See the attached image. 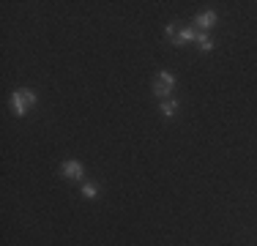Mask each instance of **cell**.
Listing matches in <instances>:
<instances>
[{
	"label": "cell",
	"instance_id": "6da1fadb",
	"mask_svg": "<svg viewBox=\"0 0 257 246\" xmlns=\"http://www.w3.org/2000/svg\"><path fill=\"white\" fill-rule=\"evenodd\" d=\"M11 107H14V112H17V118H25L28 115V96H25V90L22 88H17L14 93H11Z\"/></svg>",
	"mask_w": 257,
	"mask_h": 246
},
{
	"label": "cell",
	"instance_id": "7a4b0ae2",
	"mask_svg": "<svg viewBox=\"0 0 257 246\" xmlns=\"http://www.w3.org/2000/svg\"><path fill=\"white\" fill-rule=\"evenodd\" d=\"M60 172H63L66 178H74V181H82L85 167H82L79 162H74V159H69V162H63V167H60Z\"/></svg>",
	"mask_w": 257,
	"mask_h": 246
},
{
	"label": "cell",
	"instance_id": "3957f363",
	"mask_svg": "<svg viewBox=\"0 0 257 246\" xmlns=\"http://www.w3.org/2000/svg\"><path fill=\"white\" fill-rule=\"evenodd\" d=\"M213 25H216V11H203L194 20V28H200L203 33H208V28H213Z\"/></svg>",
	"mask_w": 257,
	"mask_h": 246
},
{
	"label": "cell",
	"instance_id": "277c9868",
	"mask_svg": "<svg viewBox=\"0 0 257 246\" xmlns=\"http://www.w3.org/2000/svg\"><path fill=\"white\" fill-rule=\"evenodd\" d=\"M197 39V30H192V28H183L175 33V39H173V44L175 47H183V44H189V41H194Z\"/></svg>",
	"mask_w": 257,
	"mask_h": 246
},
{
	"label": "cell",
	"instance_id": "5b68a950",
	"mask_svg": "<svg viewBox=\"0 0 257 246\" xmlns=\"http://www.w3.org/2000/svg\"><path fill=\"white\" fill-rule=\"evenodd\" d=\"M197 41H200V52H213V39L208 33H203V30H200L197 33Z\"/></svg>",
	"mask_w": 257,
	"mask_h": 246
},
{
	"label": "cell",
	"instance_id": "8992f818",
	"mask_svg": "<svg viewBox=\"0 0 257 246\" xmlns=\"http://www.w3.org/2000/svg\"><path fill=\"white\" fill-rule=\"evenodd\" d=\"M175 109H178V104H175L173 101V98H170V101H167V98H164V101H162V115H164V118H173V115H175Z\"/></svg>",
	"mask_w": 257,
	"mask_h": 246
},
{
	"label": "cell",
	"instance_id": "52a82bcc",
	"mask_svg": "<svg viewBox=\"0 0 257 246\" xmlns=\"http://www.w3.org/2000/svg\"><path fill=\"white\" fill-rule=\"evenodd\" d=\"M156 82H162V85H164V88H170V90H173V88H175V77H173V74H170V71H159V77H156Z\"/></svg>",
	"mask_w": 257,
	"mask_h": 246
},
{
	"label": "cell",
	"instance_id": "ba28073f",
	"mask_svg": "<svg viewBox=\"0 0 257 246\" xmlns=\"http://www.w3.org/2000/svg\"><path fill=\"white\" fill-rule=\"evenodd\" d=\"M154 93H156L159 98H167L170 93H173V90H170V88H164L162 82H154Z\"/></svg>",
	"mask_w": 257,
	"mask_h": 246
},
{
	"label": "cell",
	"instance_id": "9c48e42d",
	"mask_svg": "<svg viewBox=\"0 0 257 246\" xmlns=\"http://www.w3.org/2000/svg\"><path fill=\"white\" fill-rule=\"evenodd\" d=\"M82 194H85V197H90V200H93V197L99 194V189H96L93 183H82Z\"/></svg>",
	"mask_w": 257,
	"mask_h": 246
},
{
	"label": "cell",
	"instance_id": "30bf717a",
	"mask_svg": "<svg viewBox=\"0 0 257 246\" xmlns=\"http://www.w3.org/2000/svg\"><path fill=\"white\" fill-rule=\"evenodd\" d=\"M175 28H178V25H173V22L167 25V36H170V39H175Z\"/></svg>",
	"mask_w": 257,
	"mask_h": 246
}]
</instances>
